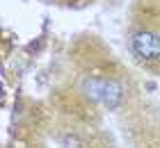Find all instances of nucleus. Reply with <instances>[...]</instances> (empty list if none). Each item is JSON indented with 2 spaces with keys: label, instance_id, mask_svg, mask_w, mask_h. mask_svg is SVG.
<instances>
[{
  "label": "nucleus",
  "instance_id": "nucleus-1",
  "mask_svg": "<svg viewBox=\"0 0 160 148\" xmlns=\"http://www.w3.org/2000/svg\"><path fill=\"white\" fill-rule=\"evenodd\" d=\"M85 93L89 96L92 100H96V103H103L105 107H110L114 109L121 103V84L119 82H114V80H108V78H92V80H85Z\"/></svg>",
  "mask_w": 160,
  "mask_h": 148
},
{
  "label": "nucleus",
  "instance_id": "nucleus-2",
  "mask_svg": "<svg viewBox=\"0 0 160 148\" xmlns=\"http://www.w3.org/2000/svg\"><path fill=\"white\" fill-rule=\"evenodd\" d=\"M133 50L140 59L156 62L160 59V36L153 32H137L133 36Z\"/></svg>",
  "mask_w": 160,
  "mask_h": 148
},
{
  "label": "nucleus",
  "instance_id": "nucleus-3",
  "mask_svg": "<svg viewBox=\"0 0 160 148\" xmlns=\"http://www.w3.org/2000/svg\"><path fill=\"white\" fill-rule=\"evenodd\" d=\"M62 144H64V148H78L76 137H64V139H62Z\"/></svg>",
  "mask_w": 160,
  "mask_h": 148
}]
</instances>
